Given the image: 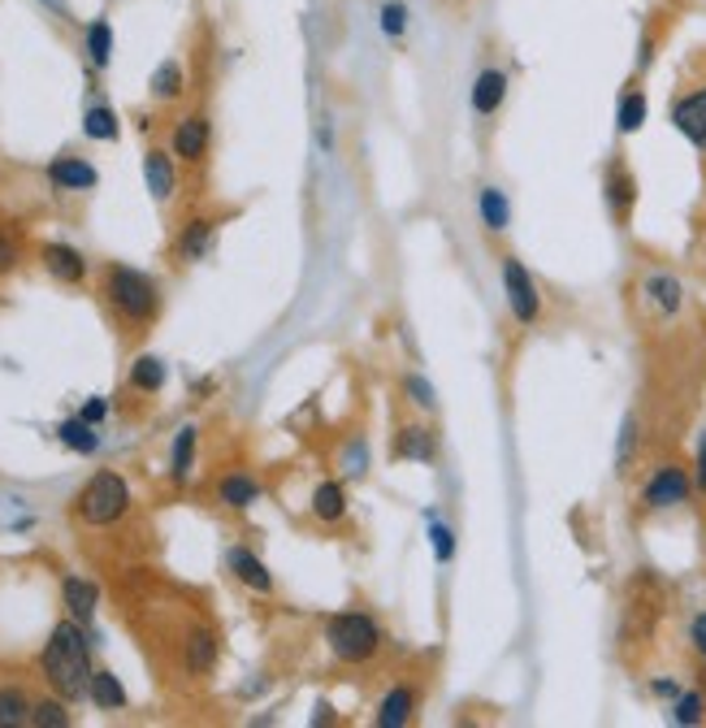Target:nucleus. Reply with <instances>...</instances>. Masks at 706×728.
<instances>
[{"label":"nucleus","instance_id":"f3484780","mask_svg":"<svg viewBox=\"0 0 706 728\" xmlns=\"http://www.w3.org/2000/svg\"><path fill=\"white\" fill-rule=\"evenodd\" d=\"M476 218H481V231L490 235V239H503L507 231H511V200H507V191L503 187H481L476 191Z\"/></svg>","mask_w":706,"mask_h":728},{"label":"nucleus","instance_id":"4be33fe9","mask_svg":"<svg viewBox=\"0 0 706 728\" xmlns=\"http://www.w3.org/2000/svg\"><path fill=\"white\" fill-rule=\"evenodd\" d=\"M183 664H187V672H196V677L213 672V664H217V633L204 629V624H196V629L187 633V642H183Z\"/></svg>","mask_w":706,"mask_h":728},{"label":"nucleus","instance_id":"cd10ccee","mask_svg":"<svg viewBox=\"0 0 706 728\" xmlns=\"http://www.w3.org/2000/svg\"><path fill=\"white\" fill-rule=\"evenodd\" d=\"M87 698H92V707H101V712H121V707H126V685H121L114 672H92Z\"/></svg>","mask_w":706,"mask_h":728},{"label":"nucleus","instance_id":"f8f14e48","mask_svg":"<svg viewBox=\"0 0 706 728\" xmlns=\"http://www.w3.org/2000/svg\"><path fill=\"white\" fill-rule=\"evenodd\" d=\"M209 143H213V121H209V114H187V118L174 121V130H169V152L183 165H200L209 156Z\"/></svg>","mask_w":706,"mask_h":728},{"label":"nucleus","instance_id":"9b49d317","mask_svg":"<svg viewBox=\"0 0 706 728\" xmlns=\"http://www.w3.org/2000/svg\"><path fill=\"white\" fill-rule=\"evenodd\" d=\"M421 703H425V685L421 681H395L390 690H386V698L377 703V728H408L416 725V712H421Z\"/></svg>","mask_w":706,"mask_h":728},{"label":"nucleus","instance_id":"412c9836","mask_svg":"<svg viewBox=\"0 0 706 728\" xmlns=\"http://www.w3.org/2000/svg\"><path fill=\"white\" fill-rule=\"evenodd\" d=\"M348 512H352V498H348V485L339 482V478H330V482H321L313 490V520H321V525H343Z\"/></svg>","mask_w":706,"mask_h":728},{"label":"nucleus","instance_id":"393cba45","mask_svg":"<svg viewBox=\"0 0 706 728\" xmlns=\"http://www.w3.org/2000/svg\"><path fill=\"white\" fill-rule=\"evenodd\" d=\"M256 498H260V482H256V478H247V473H226V478L217 482V503H222V507L247 512Z\"/></svg>","mask_w":706,"mask_h":728},{"label":"nucleus","instance_id":"f704fd0d","mask_svg":"<svg viewBox=\"0 0 706 728\" xmlns=\"http://www.w3.org/2000/svg\"><path fill=\"white\" fill-rule=\"evenodd\" d=\"M31 725L35 728H66L70 725L66 698H61V694H57V698H39V703L31 707Z\"/></svg>","mask_w":706,"mask_h":728},{"label":"nucleus","instance_id":"c756f323","mask_svg":"<svg viewBox=\"0 0 706 728\" xmlns=\"http://www.w3.org/2000/svg\"><path fill=\"white\" fill-rule=\"evenodd\" d=\"M130 386L139 395H156L165 386V361L161 356H139V361L130 364Z\"/></svg>","mask_w":706,"mask_h":728},{"label":"nucleus","instance_id":"dca6fc26","mask_svg":"<svg viewBox=\"0 0 706 728\" xmlns=\"http://www.w3.org/2000/svg\"><path fill=\"white\" fill-rule=\"evenodd\" d=\"M646 114H650V101H646V87H642V74H633L620 96H615V130L620 134H637L646 126Z\"/></svg>","mask_w":706,"mask_h":728},{"label":"nucleus","instance_id":"7c9ffc66","mask_svg":"<svg viewBox=\"0 0 706 728\" xmlns=\"http://www.w3.org/2000/svg\"><path fill=\"white\" fill-rule=\"evenodd\" d=\"M87 57H92L96 70H105L114 61V26H109V17H96L87 26Z\"/></svg>","mask_w":706,"mask_h":728},{"label":"nucleus","instance_id":"473e14b6","mask_svg":"<svg viewBox=\"0 0 706 728\" xmlns=\"http://www.w3.org/2000/svg\"><path fill=\"white\" fill-rule=\"evenodd\" d=\"M706 720V694L703 690H681L672 698V725H703Z\"/></svg>","mask_w":706,"mask_h":728},{"label":"nucleus","instance_id":"72a5a7b5","mask_svg":"<svg viewBox=\"0 0 706 728\" xmlns=\"http://www.w3.org/2000/svg\"><path fill=\"white\" fill-rule=\"evenodd\" d=\"M83 134H87V139H101V143L118 139V114H114L109 105H92V109L83 114Z\"/></svg>","mask_w":706,"mask_h":728},{"label":"nucleus","instance_id":"b1692460","mask_svg":"<svg viewBox=\"0 0 706 728\" xmlns=\"http://www.w3.org/2000/svg\"><path fill=\"white\" fill-rule=\"evenodd\" d=\"M196 438H200L196 425H183L174 434V451H169V482L174 485H187L191 469H196Z\"/></svg>","mask_w":706,"mask_h":728},{"label":"nucleus","instance_id":"2eb2a0df","mask_svg":"<svg viewBox=\"0 0 706 728\" xmlns=\"http://www.w3.org/2000/svg\"><path fill=\"white\" fill-rule=\"evenodd\" d=\"M39 260H44L48 278H57L61 286H79L87 278V256L79 247H70V243H44Z\"/></svg>","mask_w":706,"mask_h":728},{"label":"nucleus","instance_id":"58836bf2","mask_svg":"<svg viewBox=\"0 0 706 728\" xmlns=\"http://www.w3.org/2000/svg\"><path fill=\"white\" fill-rule=\"evenodd\" d=\"M17 260H22V243L13 239L9 231H0V278H4V273H13V269H17Z\"/></svg>","mask_w":706,"mask_h":728},{"label":"nucleus","instance_id":"bb28decb","mask_svg":"<svg viewBox=\"0 0 706 728\" xmlns=\"http://www.w3.org/2000/svg\"><path fill=\"white\" fill-rule=\"evenodd\" d=\"M57 438H61L70 451H79V456L101 451V434H96V425H92V421H83V416L61 421V425H57Z\"/></svg>","mask_w":706,"mask_h":728},{"label":"nucleus","instance_id":"37998d69","mask_svg":"<svg viewBox=\"0 0 706 728\" xmlns=\"http://www.w3.org/2000/svg\"><path fill=\"white\" fill-rule=\"evenodd\" d=\"M650 694H655V698H676V694H681V685H676V681H655V685H650Z\"/></svg>","mask_w":706,"mask_h":728},{"label":"nucleus","instance_id":"0eeeda50","mask_svg":"<svg viewBox=\"0 0 706 728\" xmlns=\"http://www.w3.org/2000/svg\"><path fill=\"white\" fill-rule=\"evenodd\" d=\"M637 308L650 326H672L685 313V282L668 269H646L637 282Z\"/></svg>","mask_w":706,"mask_h":728},{"label":"nucleus","instance_id":"c85d7f7f","mask_svg":"<svg viewBox=\"0 0 706 728\" xmlns=\"http://www.w3.org/2000/svg\"><path fill=\"white\" fill-rule=\"evenodd\" d=\"M31 694L22 685H0V728L31 725Z\"/></svg>","mask_w":706,"mask_h":728},{"label":"nucleus","instance_id":"4468645a","mask_svg":"<svg viewBox=\"0 0 706 728\" xmlns=\"http://www.w3.org/2000/svg\"><path fill=\"white\" fill-rule=\"evenodd\" d=\"M390 460H416V465H434L438 460V438L430 425H399L390 438Z\"/></svg>","mask_w":706,"mask_h":728},{"label":"nucleus","instance_id":"f257e3e1","mask_svg":"<svg viewBox=\"0 0 706 728\" xmlns=\"http://www.w3.org/2000/svg\"><path fill=\"white\" fill-rule=\"evenodd\" d=\"M39 668L52 685V694H61L66 703H79L87 698V685H92V646H87V633L79 620H61L44 650H39Z\"/></svg>","mask_w":706,"mask_h":728},{"label":"nucleus","instance_id":"c9c22d12","mask_svg":"<svg viewBox=\"0 0 706 728\" xmlns=\"http://www.w3.org/2000/svg\"><path fill=\"white\" fill-rule=\"evenodd\" d=\"M633 460H637V416H624V425H620V447H615V473L628 478Z\"/></svg>","mask_w":706,"mask_h":728},{"label":"nucleus","instance_id":"7ed1b4c3","mask_svg":"<svg viewBox=\"0 0 706 728\" xmlns=\"http://www.w3.org/2000/svg\"><path fill=\"white\" fill-rule=\"evenodd\" d=\"M326 646L339 664L348 668H368L386 650V629L373 611H339L326 620Z\"/></svg>","mask_w":706,"mask_h":728},{"label":"nucleus","instance_id":"6e6552de","mask_svg":"<svg viewBox=\"0 0 706 728\" xmlns=\"http://www.w3.org/2000/svg\"><path fill=\"white\" fill-rule=\"evenodd\" d=\"M690 494H694V478H690V469L685 465H676V460H668V465H659L646 485H642V507L646 512H668V507H685L690 503Z\"/></svg>","mask_w":706,"mask_h":728},{"label":"nucleus","instance_id":"aec40b11","mask_svg":"<svg viewBox=\"0 0 706 728\" xmlns=\"http://www.w3.org/2000/svg\"><path fill=\"white\" fill-rule=\"evenodd\" d=\"M226 564H231V573H235L247 590L273 595V573H269V564H264L260 555H251L247 547H231V551H226Z\"/></svg>","mask_w":706,"mask_h":728},{"label":"nucleus","instance_id":"e433bc0d","mask_svg":"<svg viewBox=\"0 0 706 728\" xmlns=\"http://www.w3.org/2000/svg\"><path fill=\"white\" fill-rule=\"evenodd\" d=\"M430 547H434V560H438V564H451V555H456V533H451V525L434 520V525H430Z\"/></svg>","mask_w":706,"mask_h":728},{"label":"nucleus","instance_id":"79ce46f5","mask_svg":"<svg viewBox=\"0 0 706 728\" xmlns=\"http://www.w3.org/2000/svg\"><path fill=\"white\" fill-rule=\"evenodd\" d=\"M694 485L706 494V434H703V443H698V460H694Z\"/></svg>","mask_w":706,"mask_h":728},{"label":"nucleus","instance_id":"39448f33","mask_svg":"<svg viewBox=\"0 0 706 728\" xmlns=\"http://www.w3.org/2000/svg\"><path fill=\"white\" fill-rule=\"evenodd\" d=\"M126 512H130V485H126V478L114 473V469L92 473L87 485L74 494V516H79L83 525H92V529L118 525Z\"/></svg>","mask_w":706,"mask_h":728},{"label":"nucleus","instance_id":"4c0bfd02","mask_svg":"<svg viewBox=\"0 0 706 728\" xmlns=\"http://www.w3.org/2000/svg\"><path fill=\"white\" fill-rule=\"evenodd\" d=\"M381 31L390 39H403V31H408V4H399V0L381 4Z\"/></svg>","mask_w":706,"mask_h":728},{"label":"nucleus","instance_id":"5701e85b","mask_svg":"<svg viewBox=\"0 0 706 728\" xmlns=\"http://www.w3.org/2000/svg\"><path fill=\"white\" fill-rule=\"evenodd\" d=\"M61 599H66L70 620H79V624H92L96 603H101V590H96L87 577H66V582H61Z\"/></svg>","mask_w":706,"mask_h":728},{"label":"nucleus","instance_id":"423d86ee","mask_svg":"<svg viewBox=\"0 0 706 728\" xmlns=\"http://www.w3.org/2000/svg\"><path fill=\"white\" fill-rule=\"evenodd\" d=\"M498 278H503V295H507V313L520 330H533L542 321V291L533 282V273L525 269L520 256H498Z\"/></svg>","mask_w":706,"mask_h":728},{"label":"nucleus","instance_id":"f03ea898","mask_svg":"<svg viewBox=\"0 0 706 728\" xmlns=\"http://www.w3.org/2000/svg\"><path fill=\"white\" fill-rule=\"evenodd\" d=\"M101 295H105V308L130 334H148V326L161 317V286L143 269L109 265L105 278H101Z\"/></svg>","mask_w":706,"mask_h":728},{"label":"nucleus","instance_id":"ea45409f","mask_svg":"<svg viewBox=\"0 0 706 728\" xmlns=\"http://www.w3.org/2000/svg\"><path fill=\"white\" fill-rule=\"evenodd\" d=\"M690 642H694V650L706 659V611L694 615V624H690Z\"/></svg>","mask_w":706,"mask_h":728},{"label":"nucleus","instance_id":"9d476101","mask_svg":"<svg viewBox=\"0 0 706 728\" xmlns=\"http://www.w3.org/2000/svg\"><path fill=\"white\" fill-rule=\"evenodd\" d=\"M507 87H511V79H507L503 66H481L472 74V92H469L472 118L481 121V126H490V121L503 114V105H507Z\"/></svg>","mask_w":706,"mask_h":728},{"label":"nucleus","instance_id":"a878e982","mask_svg":"<svg viewBox=\"0 0 706 728\" xmlns=\"http://www.w3.org/2000/svg\"><path fill=\"white\" fill-rule=\"evenodd\" d=\"M183 92H187V74H183V66H178V61H161L156 74H152V101L174 105V101H183Z\"/></svg>","mask_w":706,"mask_h":728},{"label":"nucleus","instance_id":"20e7f679","mask_svg":"<svg viewBox=\"0 0 706 728\" xmlns=\"http://www.w3.org/2000/svg\"><path fill=\"white\" fill-rule=\"evenodd\" d=\"M668 121L706 152V48H698L681 79H676V92H672V105H668Z\"/></svg>","mask_w":706,"mask_h":728},{"label":"nucleus","instance_id":"6ab92c4d","mask_svg":"<svg viewBox=\"0 0 706 728\" xmlns=\"http://www.w3.org/2000/svg\"><path fill=\"white\" fill-rule=\"evenodd\" d=\"M48 183H52L57 191H92V187L101 183V174H96V165H87L83 156H57V161L48 165Z\"/></svg>","mask_w":706,"mask_h":728},{"label":"nucleus","instance_id":"a211bd4d","mask_svg":"<svg viewBox=\"0 0 706 728\" xmlns=\"http://www.w3.org/2000/svg\"><path fill=\"white\" fill-rule=\"evenodd\" d=\"M143 178H148V191L156 204H169L174 187H178V174H174V152L165 148H148L143 152Z\"/></svg>","mask_w":706,"mask_h":728},{"label":"nucleus","instance_id":"2f4dec72","mask_svg":"<svg viewBox=\"0 0 706 728\" xmlns=\"http://www.w3.org/2000/svg\"><path fill=\"white\" fill-rule=\"evenodd\" d=\"M399 390H403V399H408L416 412H425V416L438 412V395H434V386H430L421 373H403V377H399Z\"/></svg>","mask_w":706,"mask_h":728},{"label":"nucleus","instance_id":"a19ab883","mask_svg":"<svg viewBox=\"0 0 706 728\" xmlns=\"http://www.w3.org/2000/svg\"><path fill=\"white\" fill-rule=\"evenodd\" d=\"M105 412H109V403H105V399H92V403H83V412H79V416H83V421H92V425H101V421H105Z\"/></svg>","mask_w":706,"mask_h":728},{"label":"nucleus","instance_id":"1a4fd4ad","mask_svg":"<svg viewBox=\"0 0 706 728\" xmlns=\"http://www.w3.org/2000/svg\"><path fill=\"white\" fill-rule=\"evenodd\" d=\"M602 200H607V213L620 231L633 226V209H637V174L628 169L624 156H611L607 169H602Z\"/></svg>","mask_w":706,"mask_h":728},{"label":"nucleus","instance_id":"ddd939ff","mask_svg":"<svg viewBox=\"0 0 706 728\" xmlns=\"http://www.w3.org/2000/svg\"><path fill=\"white\" fill-rule=\"evenodd\" d=\"M217 226H222V218H213V213H196V218H187L183 231H178V239H174V260H178V265H196V260H204V256L213 251Z\"/></svg>","mask_w":706,"mask_h":728}]
</instances>
